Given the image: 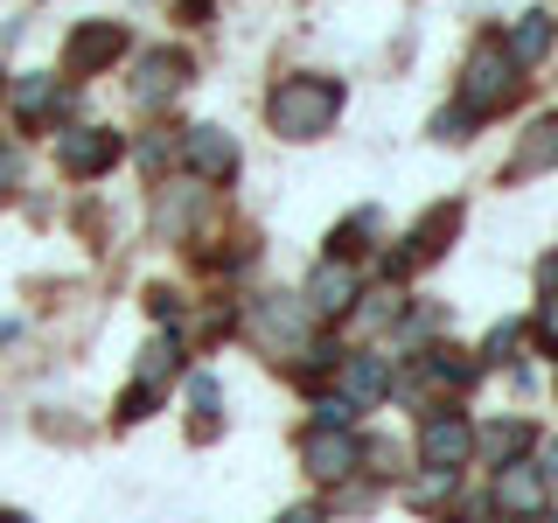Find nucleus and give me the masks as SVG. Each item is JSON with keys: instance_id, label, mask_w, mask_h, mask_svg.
<instances>
[{"instance_id": "nucleus-1", "label": "nucleus", "mask_w": 558, "mask_h": 523, "mask_svg": "<svg viewBox=\"0 0 558 523\" xmlns=\"http://www.w3.org/2000/svg\"><path fill=\"white\" fill-rule=\"evenodd\" d=\"M336 112H342L336 77H287V84H272V98H266V119H272L279 139H322L336 126Z\"/></svg>"}, {"instance_id": "nucleus-2", "label": "nucleus", "mask_w": 558, "mask_h": 523, "mask_svg": "<svg viewBox=\"0 0 558 523\" xmlns=\"http://www.w3.org/2000/svg\"><path fill=\"white\" fill-rule=\"evenodd\" d=\"M510 92H517V63H510V49L488 35L475 57H468V70H461V105L482 119V112H496V105L510 98Z\"/></svg>"}, {"instance_id": "nucleus-3", "label": "nucleus", "mask_w": 558, "mask_h": 523, "mask_svg": "<svg viewBox=\"0 0 558 523\" xmlns=\"http://www.w3.org/2000/svg\"><path fill=\"white\" fill-rule=\"evenodd\" d=\"M468 453H475V426H468V412H433L426 426H418V461L440 467V475H461Z\"/></svg>"}, {"instance_id": "nucleus-4", "label": "nucleus", "mask_w": 558, "mask_h": 523, "mask_svg": "<svg viewBox=\"0 0 558 523\" xmlns=\"http://www.w3.org/2000/svg\"><path fill=\"white\" fill-rule=\"evenodd\" d=\"M57 161H63V174H105L119 161V133L112 126H70L63 139H57Z\"/></svg>"}, {"instance_id": "nucleus-5", "label": "nucleus", "mask_w": 558, "mask_h": 523, "mask_svg": "<svg viewBox=\"0 0 558 523\" xmlns=\"http://www.w3.org/2000/svg\"><path fill=\"white\" fill-rule=\"evenodd\" d=\"M356 266H349V258H322V266H314V279H307V314H322V321H336V314H349L356 307Z\"/></svg>"}, {"instance_id": "nucleus-6", "label": "nucleus", "mask_w": 558, "mask_h": 523, "mask_svg": "<svg viewBox=\"0 0 558 523\" xmlns=\"http://www.w3.org/2000/svg\"><path fill=\"white\" fill-rule=\"evenodd\" d=\"M301 461H307V475H322V482H349L363 467V447H356V433H322V426H314L307 447H301Z\"/></svg>"}, {"instance_id": "nucleus-7", "label": "nucleus", "mask_w": 558, "mask_h": 523, "mask_svg": "<svg viewBox=\"0 0 558 523\" xmlns=\"http://www.w3.org/2000/svg\"><path fill=\"white\" fill-rule=\"evenodd\" d=\"M182 161L203 174V182H231L238 174V139L217 133V126H189L182 133Z\"/></svg>"}, {"instance_id": "nucleus-8", "label": "nucleus", "mask_w": 558, "mask_h": 523, "mask_svg": "<svg viewBox=\"0 0 558 523\" xmlns=\"http://www.w3.org/2000/svg\"><path fill=\"white\" fill-rule=\"evenodd\" d=\"M112 57H126V28H119V22H92V28H77V35H70V49H63L70 77H92V70H105Z\"/></svg>"}, {"instance_id": "nucleus-9", "label": "nucleus", "mask_w": 558, "mask_h": 523, "mask_svg": "<svg viewBox=\"0 0 558 523\" xmlns=\"http://www.w3.org/2000/svg\"><path fill=\"white\" fill-rule=\"evenodd\" d=\"M182 84H189V57H182V49H154V57H140L133 98H140V105H168Z\"/></svg>"}, {"instance_id": "nucleus-10", "label": "nucleus", "mask_w": 558, "mask_h": 523, "mask_svg": "<svg viewBox=\"0 0 558 523\" xmlns=\"http://www.w3.org/2000/svg\"><path fill=\"white\" fill-rule=\"evenodd\" d=\"M391 391V356H377V349H363V356H342V398L349 405H377V398Z\"/></svg>"}, {"instance_id": "nucleus-11", "label": "nucleus", "mask_w": 558, "mask_h": 523, "mask_svg": "<svg viewBox=\"0 0 558 523\" xmlns=\"http://www.w3.org/2000/svg\"><path fill=\"white\" fill-rule=\"evenodd\" d=\"M537 502H545V475H537L531 461L496 467V510H510V516H537Z\"/></svg>"}, {"instance_id": "nucleus-12", "label": "nucleus", "mask_w": 558, "mask_h": 523, "mask_svg": "<svg viewBox=\"0 0 558 523\" xmlns=\"http://www.w3.org/2000/svg\"><path fill=\"white\" fill-rule=\"evenodd\" d=\"M14 112H22V126H49V119H63V92H57V77H22L14 84Z\"/></svg>"}, {"instance_id": "nucleus-13", "label": "nucleus", "mask_w": 558, "mask_h": 523, "mask_svg": "<svg viewBox=\"0 0 558 523\" xmlns=\"http://www.w3.org/2000/svg\"><path fill=\"white\" fill-rule=\"evenodd\" d=\"M558 161V112H545L531 126V139L517 147V161H510V174H537V168H551Z\"/></svg>"}, {"instance_id": "nucleus-14", "label": "nucleus", "mask_w": 558, "mask_h": 523, "mask_svg": "<svg viewBox=\"0 0 558 523\" xmlns=\"http://www.w3.org/2000/svg\"><path fill=\"white\" fill-rule=\"evenodd\" d=\"M502 49H510V63H517V70H523V63H545V49H551V14H523Z\"/></svg>"}, {"instance_id": "nucleus-15", "label": "nucleus", "mask_w": 558, "mask_h": 523, "mask_svg": "<svg viewBox=\"0 0 558 523\" xmlns=\"http://www.w3.org/2000/svg\"><path fill=\"white\" fill-rule=\"evenodd\" d=\"M174 370H182V342L174 336H154L147 349H140V384H147V391H161Z\"/></svg>"}, {"instance_id": "nucleus-16", "label": "nucleus", "mask_w": 558, "mask_h": 523, "mask_svg": "<svg viewBox=\"0 0 558 523\" xmlns=\"http://www.w3.org/2000/svg\"><path fill=\"white\" fill-rule=\"evenodd\" d=\"M356 301H363V307H349V314H356L363 328H384V321H398V314H405V293H398V279H384L377 293H356Z\"/></svg>"}, {"instance_id": "nucleus-17", "label": "nucleus", "mask_w": 558, "mask_h": 523, "mask_svg": "<svg viewBox=\"0 0 558 523\" xmlns=\"http://www.w3.org/2000/svg\"><path fill=\"white\" fill-rule=\"evenodd\" d=\"M475 447H488V461L496 467H510L523 447H531V426L523 418H510V426H488V433H475Z\"/></svg>"}, {"instance_id": "nucleus-18", "label": "nucleus", "mask_w": 558, "mask_h": 523, "mask_svg": "<svg viewBox=\"0 0 558 523\" xmlns=\"http://www.w3.org/2000/svg\"><path fill=\"white\" fill-rule=\"evenodd\" d=\"M377 231V209H356V217L342 223L336 238H328V258H349V252H363V238Z\"/></svg>"}, {"instance_id": "nucleus-19", "label": "nucleus", "mask_w": 558, "mask_h": 523, "mask_svg": "<svg viewBox=\"0 0 558 523\" xmlns=\"http://www.w3.org/2000/svg\"><path fill=\"white\" fill-rule=\"evenodd\" d=\"M189 405H196V433H217V377H189Z\"/></svg>"}, {"instance_id": "nucleus-20", "label": "nucleus", "mask_w": 558, "mask_h": 523, "mask_svg": "<svg viewBox=\"0 0 558 523\" xmlns=\"http://www.w3.org/2000/svg\"><path fill=\"white\" fill-rule=\"evenodd\" d=\"M433 377L440 384H475V363H461L453 349H433Z\"/></svg>"}, {"instance_id": "nucleus-21", "label": "nucleus", "mask_w": 558, "mask_h": 523, "mask_svg": "<svg viewBox=\"0 0 558 523\" xmlns=\"http://www.w3.org/2000/svg\"><path fill=\"white\" fill-rule=\"evenodd\" d=\"M468 126H475V112H468V105H453V112L433 119V139H468Z\"/></svg>"}, {"instance_id": "nucleus-22", "label": "nucleus", "mask_w": 558, "mask_h": 523, "mask_svg": "<svg viewBox=\"0 0 558 523\" xmlns=\"http://www.w3.org/2000/svg\"><path fill=\"white\" fill-rule=\"evenodd\" d=\"M531 328H537V342H545L551 356H558V293H551L545 307H537V321H531Z\"/></svg>"}, {"instance_id": "nucleus-23", "label": "nucleus", "mask_w": 558, "mask_h": 523, "mask_svg": "<svg viewBox=\"0 0 558 523\" xmlns=\"http://www.w3.org/2000/svg\"><path fill=\"white\" fill-rule=\"evenodd\" d=\"M517 342H523V328H496L482 356H488V363H510V356H517Z\"/></svg>"}, {"instance_id": "nucleus-24", "label": "nucleus", "mask_w": 558, "mask_h": 523, "mask_svg": "<svg viewBox=\"0 0 558 523\" xmlns=\"http://www.w3.org/2000/svg\"><path fill=\"white\" fill-rule=\"evenodd\" d=\"M147 412H154V391H147V384H133V391L119 398V418L133 426V418H147Z\"/></svg>"}, {"instance_id": "nucleus-25", "label": "nucleus", "mask_w": 558, "mask_h": 523, "mask_svg": "<svg viewBox=\"0 0 558 523\" xmlns=\"http://www.w3.org/2000/svg\"><path fill=\"white\" fill-rule=\"evenodd\" d=\"M14 182H22V154H14V147H8V139H0V196H8V188H14Z\"/></svg>"}, {"instance_id": "nucleus-26", "label": "nucleus", "mask_w": 558, "mask_h": 523, "mask_svg": "<svg viewBox=\"0 0 558 523\" xmlns=\"http://www.w3.org/2000/svg\"><path fill=\"white\" fill-rule=\"evenodd\" d=\"M279 523H322V510H314V502H301V510H287Z\"/></svg>"}, {"instance_id": "nucleus-27", "label": "nucleus", "mask_w": 558, "mask_h": 523, "mask_svg": "<svg viewBox=\"0 0 558 523\" xmlns=\"http://www.w3.org/2000/svg\"><path fill=\"white\" fill-rule=\"evenodd\" d=\"M545 482H558V440H545V467H537Z\"/></svg>"}, {"instance_id": "nucleus-28", "label": "nucleus", "mask_w": 558, "mask_h": 523, "mask_svg": "<svg viewBox=\"0 0 558 523\" xmlns=\"http://www.w3.org/2000/svg\"><path fill=\"white\" fill-rule=\"evenodd\" d=\"M545 287H551V293H558V258H545Z\"/></svg>"}, {"instance_id": "nucleus-29", "label": "nucleus", "mask_w": 558, "mask_h": 523, "mask_svg": "<svg viewBox=\"0 0 558 523\" xmlns=\"http://www.w3.org/2000/svg\"><path fill=\"white\" fill-rule=\"evenodd\" d=\"M182 8H209V0H182Z\"/></svg>"}, {"instance_id": "nucleus-30", "label": "nucleus", "mask_w": 558, "mask_h": 523, "mask_svg": "<svg viewBox=\"0 0 558 523\" xmlns=\"http://www.w3.org/2000/svg\"><path fill=\"white\" fill-rule=\"evenodd\" d=\"M0 523H22V516H8V510H0Z\"/></svg>"}, {"instance_id": "nucleus-31", "label": "nucleus", "mask_w": 558, "mask_h": 523, "mask_svg": "<svg viewBox=\"0 0 558 523\" xmlns=\"http://www.w3.org/2000/svg\"><path fill=\"white\" fill-rule=\"evenodd\" d=\"M537 523H558V510H551V516H537Z\"/></svg>"}]
</instances>
